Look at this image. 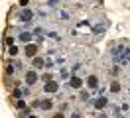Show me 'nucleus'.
Masks as SVG:
<instances>
[{
	"label": "nucleus",
	"mask_w": 130,
	"mask_h": 118,
	"mask_svg": "<svg viewBox=\"0 0 130 118\" xmlns=\"http://www.w3.org/2000/svg\"><path fill=\"white\" fill-rule=\"evenodd\" d=\"M97 83H99V81H97V77H95V75H91V77L87 79V85H89L91 89H95V87H97Z\"/></svg>",
	"instance_id": "obj_2"
},
{
	"label": "nucleus",
	"mask_w": 130,
	"mask_h": 118,
	"mask_svg": "<svg viewBox=\"0 0 130 118\" xmlns=\"http://www.w3.org/2000/svg\"><path fill=\"white\" fill-rule=\"evenodd\" d=\"M40 106H41V108H43V110H49V108H51V106H53V102H51V100H43V102H41V104H40Z\"/></svg>",
	"instance_id": "obj_7"
},
{
	"label": "nucleus",
	"mask_w": 130,
	"mask_h": 118,
	"mask_svg": "<svg viewBox=\"0 0 130 118\" xmlns=\"http://www.w3.org/2000/svg\"><path fill=\"white\" fill-rule=\"evenodd\" d=\"M22 41H30V33H24V36H22Z\"/></svg>",
	"instance_id": "obj_10"
},
{
	"label": "nucleus",
	"mask_w": 130,
	"mask_h": 118,
	"mask_svg": "<svg viewBox=\"0 0 130 118\" xmlns=\"http://www.w3.org/2000/svg\"><path fill=\"white\" fill-rule=\"evenodd\" d=\"M36 73H34V71H30V73H28V75H26V81H28V83H30V85H34V83H36Z\"/></svg>",
	"instance_id": "obj_1"
},
{
	"label": "nucleus",
	"mask_w": 130,
	"mask_h": 118,
	"mask_svg": "<svg viewBox=\"0 0 130 118\" xmlns=\"http://www.w3.org/2000/svg\"><path fill=\"white\" fill-rule=\"evenodd\" d=\"M71 87H73V89H79V87H81V79L73 77V79H71Z\"/></svg>",
	"instance_id": "obj_6"
},
{
	"label": "nucleus",
	"mask_w": 130,
	"mask_h": 118,
	"mask_svg": "<svg viewBox=\"0 0 130 118\" xmlns=\"http://www.w3.org/2000/svg\"><path fill=\"white\" fill-rule=\"evenodd\" d=\"M53 118H65V116H63V114H55Z\"/></svg>",
	"instance_id": "obj_11"
},
{
	"label": "nucleus",
	"mask_w": 130,
	"mask_h": 118,
	"mask_svg": "<svg viewBox=\"0 0 130 118\" xmlns=\"http://www.w3.org/2000/svg\"><path fill=\"white\" fill-rule=\"evenodd\" d=\"M34 65H36V67H43V59L36 57V59H34Z\"/></svg>",
	"instance_id": "obj_8"
},
{
	"label": "nucleus",
	"mask_w": 130,
	"mask_h": 118,
	"mask_svg": "<svg viewBox=\"0 0 130 118\" xmlns=\"http://www.w3.org/2000/svg\"><path fill=\"white\" fill-rule=\"evenodd\" d=\"M105 104H106V100H105V98H97V102H95V108H97V110H101V108H105Z\"/></svg>",
	"instance_id": "obj_4"
},
{
	"label": "nucleus",
	"mask_w": 130,
	"mask_h": 118,
	"mask_svg": "<svg viewBox=\"0 0 130 118\" xmlns=\"http://www.w3.org/2000/svg\"><path fill=\"white\" fill-rule=\"evenodd\" d=\"M36 51H38V47H36V45H28V47H26V55H30V57H34Z\"/></svg>",
	"instance_id": "obj_3"
},
{
	"label": "nucleus",
	"mask_w": 130,
	"mask_h": 118,
	"mask_svg": "<svg viewBox=\"0 0 130 118\" xmlns=\"http://www.w3.org/2000/svg\"><path fill=\"white\" fill-rule=\"evenodd\" d=\"M110 91H112V93H118V91H120V83H112Z\"/></svg>",
	"instance_id": "obj_9"
},
{
	"label": "nucleus",
	"mask_w": 130,
	"mask_h": 118,
	"mask_svg": "<svg viewBox=\"0 0 130 118\" xmlns=\"http://www.w3.org/2000/svg\"><path fill=\"white\" fill-rule=\"evenodd\" d=\"M45 91H47V93H55L57 91V83H47V85H45Z\"/></svg>",
	"instance_id": "obj_5"
}]
</instances>
